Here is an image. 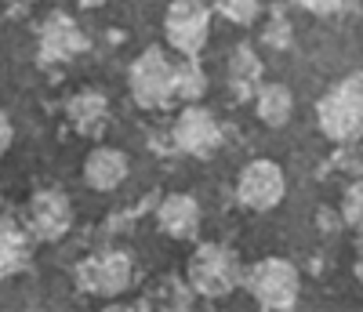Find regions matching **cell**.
Here are the masks:
<instances>
[{"instance_id": "obj_1", "label": "cell", "mask_w": 363, "mask_h": 312, "mask_svg": "<svg viewBox=\"0 0 363 312\" xmlns=\"http://www.w3.org/2000/svg\"><path fill=\"white\" fill-rule=\"evenodd\" d=\"M320 131L335 145H356L363 138V77H345L316 102Z\"/></svg>"}, {"instance_id": "obj_2", "label": "cell", "mask_w": 363, "mask_h": 312, "mask_svg": "<svg viewBox=\"0 0 363 312\" xmlns=\"http://www.w3.org/2000/svg\"><path fill=\"white\" fill-rule=\"evenodd\" d=\"M186 279L200 298H225L244 284V262L225 243H200L189 258Z\"/></svg>"}, {"instance_id": "obj_3", "label": "cell", "mask_w": 363, "mask_h": 312, "mask_svg": "<svg viewBox=\"0 0 363 312\" xmlns=\"http://www.w3.org/2000/svg\"><path fill=\"white\" fill-rule=\"evenodd\" d=\"M244 284L251 291V298L269 308V312H287L298 305L301 294V276L294 269V262L287 258H262L244 272Z\"/></svg>"}, {"instance_id": "obj_4", "label": "cell", "mask_w": 363, "mask_h": 312, "mask_svg": "<svg viewBox=\"0 0 363 312\" xmlns=\"http://www.w3.org/2000/svg\"><path fill=\"white\" fill-rule=\"evenodd\" d=\"M128 91L142 109H167L174 102V62L164 48H145L131 62Z\"/></svg>"}, {"instance_id": "obj_5", "label": "cell", "mask_w": 363, "mask_h": 312, "mask_svg": "<svg viewBox=\"0 0 363 312\" xmlns=\"http://www.w3.org/2000/svg\"><path fill=\"white\" fill-rule=\"evenodd\" d=\"M164 37L178 55H200L211 37V4L207 0H171L164 15Z\"/></svg>"}, {"instance_id": "obj_6", "label": "cell", "mask_w": 363, "mask_h": 312, "mask_svg": "<svg viewBox=\"0 0 363 312\" xmlns=\"http://www.w3.org/2000/svg\"><path fill=\"white\" fill-rule=\"evenodd\" d=\"M131 279H135V265L124 251H99L77 265L80 291L95 294V298H120L131 287Z\"/></svg>"}, {"instance_id": "obj_7", "label": "cell", "mask_w": 363, "mask_h": 312, "mask_svg": "<svg viewBox=\"0 0 363 312\" xmlns=\"http://www.w3.org/2000/svg\"><path fill=\"white\" fill-rule=\"evenodd\" d=\"M236 196L247 211H272L287 196V174L277 160H251L236 178Z\"/></svg>"}, {"instance_id": "obj_8", "label": "cell", "mask_w": 363, "mask_h": 312, "mask_svg": "<svg viewBox=\"0 0 363 312\" xmlns=\"http://www.w3.org/2000/svg\"><path fill=\"white\" fill-rule=\"evenodd\" d=\"M26 225L37 240L55 243L73 229V204L62 189H37L26 204Z\"/></svg>"}, {"instance_id": "obj_9", "label": "cell", "mask_w": 363, "mask_h": 312, "mask_svg": "<svg viewBox=\"0 0 363 312\" xmlns=\"http://www.w3.org/2000/svg\"><path fill=\"white\" fill-rule=\"evenodd\" d=\"M171 138H174V145L186 152V156H200V160H203V156H215L218 152L222 128H218V120H215V113H211V109L189 102L186 109L178 113L174 128H171Z\"/></svg>"}, {"instance_id": "obj_10", "label": "cell", "mask_w": 363, "mask_h": 312, "mask_svg": "<svg viewBox=\"0 0 363 312\" xmlns=\"http://www.w3.org/2000/svg\"><path fill=\"white\" fill-rule=\"evenodd\" d=\"M40 48H37V62H44V66H62V62H73L77 55L87 51V37H84V29L62 15V11H55L44 18L40 26Z\"/></svg>"}, {"instance_id": "obj_11", "label": "cell", "mask_w": 363, "mask_h": 312, "mask_svg": "<svg viewBox=\"0 0 363 312\" xmlns=\"http://www.w3.org/2000/svg\"><path fill=\"white\" fill-rule=\"evenodd\" d=\"M200 222H203V214H200V204L196 196L189 193H171L160 200L157 207V225L164 236L178 240V243H193L200 236Z\"/></svg>"}, {"instance_id": "obj_12", "label": "cell", "mask_w": 363, "mask_h": 312, "mask_svg": "<svg viewBox=\"0 0 363 312\" xmlns=\"http://www.w3.org/2000/svg\"><path fill=\"white\" fill-rule=\"evenodd\" d=\"M128 152H120L113 145H99V149H91L87 152V160H84V182H87V189H95V193H116L120 185L128 182Z\"/></svg>"}, {"instance_id": "obj_13", "label": "cell", "mask_w": 363, "mask_h": 312, "mask_svg": "<svg viewBox=\"0 0 363 312\" xmlns=\"http://www.w3.org/2000/svg\"><path fill=\"white\" fill-rule=\"evenodd\" d=\"M109 99L102 91H77V95L66 102V120L69 128L84 138H99L109 128Z\"/></svg>"}, {"instance_id": "obj_14", "label": "cell", "mask_w": 363, "mask_h": 312, "mask_svg": "<svg viewBox=\"0 0 363 312\" xmlns=\"http://www.w3.org/2000/svg\"><path fill=\"white\" fill-rule=\"evenodd\" d=\"M255 113L265 128H287L294 116V95L287 84H258L255 91Z\"/></svg>"}, {"instance_id": "obj_15", "label": "cell", "mask_w": 363, "mask_h": 312, "mask_svg": "<svg viewBox=\"0 0 363 312\" xmlns=\"http://www.w3.org/2000/svg\"><path fill=\"white\" fill-rule=\"evenodd\" d=\"M29 262V236L11 214H0V276H11Z\"/></svg>"}, {"instance_id": "obj_16", "label": "cell", "mask_w": 363, "mask_h": 312, "mask_svg": "<svg viewBox=\"0 0 363 312\" xmlns=\"http://www.w3.org/2000/svg\"><path fill=\"white\" fill-rule=\"evenodd\" d=\"M225 73H229V84L236 95H251L262 80V58L251 44H236L225 58Z\"/></svg>"}, {"instance_id": "obj_17", "label": "cell", "mask_w": 363, "mask_h": 312, "mask_svg": "<svg viewBox=\"0 0 363 312\" xmlns=\"http://www.w3.org/2000/svg\"><path fill=\"white\" fill-rule=\"evenodd\" d=\"M207 95V73L196 55H186L174 66V102H200Z\"/></svg>"}, {"instance_id": "obj_18", "label": "cell", "mask_w": 363, "mask_h": 312, "mask_svg": "<svg viewBox=\"0 0 363 312\" xmlns=\"http://www.w3.org/2000/svg\"><path fill=\"white\" fill-rule=\"evenodd\" d=\"M338 218H342V225H349L352 233L363 236V174H356V178L349 182V189H345V196H342Z\"/></svg>"}, {"instance_id": "obj_19", "label": "cell", "mask_w": 363, "mask_h": 312, "mask_svg": "<svg viewBox=\"0 0 363 312\" xmlns=\"http://www.w3.org/2000/svg\"><path fill=\"white\" fill-rule=\"evenodd\" d=\"M211 4H215V11H218L225 22H233V26H251V22L262 15L265 0H211Z\"/></svg>"}, {"instance_id": "obj_20", "label": "cell", "mask_w": 363, "mask_h": 312, "mask_svg": "<svg viewBox=\"0 0 363 312\" xmlns=\"http://www.w3.org/2000/svg\"><path fill=\"white\" fill-rule=\"evenodd\" d=\"M157 298H160L164 308H189L193 298H196V291H193L189 284H182L178 276H167V279H164V291H160Z\"/></svg>"}, {"instance_id": "obj_21", "label": "cell", "mask_w": 363, "mask_h": 312, "mask_svg": "<svg viewBox=\"0 0 363 312\" xmlns=\"http://www.w3.org/2000/svg\"><path fill=\"white\" fill-rule=\"evenodd\" d=\"M262 40H265L269 48H277V51L291 48V22H287L284 15H272V18L265 22V29H262Z\"/></svg>"}, {"instance_id": "obj_22", "label": "cell", "mask_w": 363, "mask_h": 312, "mask_svg": "<svg viewBox=\"0 0 363 312\" xmlns=\"http://www.w3.org/2000/svg\"><path fill=\"white\" fill-rule=\"evenodd\" d=\"M301 11H313V15H335L342 8V0H294Z\"/></svg>"}, {"instance_id": "obj_23", "label": "cell", "mask_w": 363, "mask_h": 312, "mask_svg": "<svg viewBox=\"0 0 363 312\" xmlns=\"http://www.w3.org/2000/svg\"><path fill=\"white\" fill-rule=\"evenodd\" d=\"M11 142H15V128H11V116L0 109V160H4V152L11 149Z\"/></svg>"}, {"instance_id": "obj_24", "label": "cell", "mask_w": 363, "mask_h": 312, "mask_svg": "<svg viewBox=\"0 0 363 312\" xmlns=\"http://www.w3.org/2000/svg\"><path fill=\"white\" fill-rule=\"evenodd\" d=\"M352 276H356V284L363 287V240L356 247V258H352Z\"/></svg>"}, {"instance_id": "obj_25", "label": "cell", "mask_w": 363, "mask_h": 312, "mask_svg": "<svg viewBox=\"0 0 363 312\" xmlns=\"http://www.w3.org/2000/svg\"><path fill=\"white\" fill-rule=\"evenodd\" d=\"M77 4H80V8H102L106 0H77Z\"/></svg>"}]
</instances>
